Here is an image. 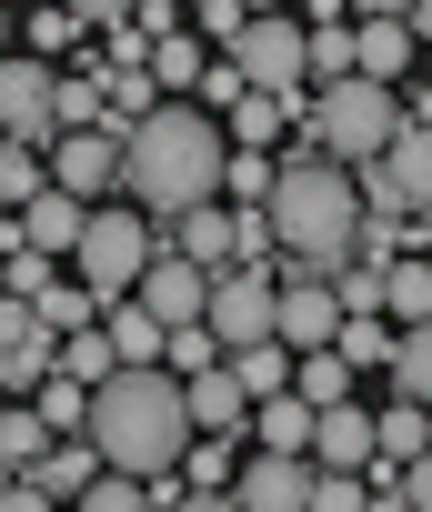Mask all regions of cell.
Returning a JSON list of instances; mask_svg holds the SVG:
<instances>
[{"label": "cell", "instance_id": "484cf974", "mask_svg": "<svg viewBox=\"0 0 432 512\" xmlns=\"http://www.w3.org/2000/svg\"><path fill=\"white\" fill-rule=\"evenodd\" d=\"M222 191H232V211H272V191H282V151H232Z\"/></svg>", "mask_w": 432, "mask_h": 512}, {"label": "cell", "instance_id": "9a60e30c", "mask_svg": "<svg viewBox=\"0 0 432 512\" xmlns=\"http://www.w3.org/2000/svg\"><path fill=\"white\" fill-rule=\"evenodd\" d=\"M342 322H352V312H342L332 282H282V342H292V352H332Z\"/></svg>", "mask_w": 432, "mask_h": 512}, {"label": "cell", "instance_id": "1f68e13d", "mask_svg": "<svg viewBox=\"0 0 432 512\" xmlns=\"http://www.w3.org/2000/svg\"><path fill=\"white\" fill-rule=\"evenodd\" d=\"M292 392L332 412V402H352V362H342V352H302V382H292Z\"/></svg>", "mask_w": 432, "mask_h": 512}, {"label": "cell", "instance_id": "7dc6e473", "mask_svg": "<svg viewBox=\"0 0 432 512\" xmlns=\"http://www.w3.org/2000/svg\"><path fill=\"white\" fill-rule=\"evenodd\" d=\"M422 61H432V41H422Z\"/></svg>", "mask_w": 432, "mask_h": 512}, {"label": "cell", "instance_id": "52a82bcc", "mask_svg": "<svg viewBox=\"0 0 432 512\" xmlns=\"http://www.w3.org/2000/svg\"><path fill=\"white\" fill-rule=\"evenodd\" d=\"M211 332H222V352L282 342V272H222L211 282Z\"/></svg>", "mask_w": 432, "mask_h": 512}, {"label": "cell", "instance_id": "ba28073f", "mask_svg": "<svg viewBox=\"0 0 432 512\" xmlns=\"http://www.w3.org/2000/svg\"><path fill=\"white\" fill-rule=\"evenodd\" d=\"M362 211H382V221L432 211V131H402V141L362 171Z\"/></svg>", "mask_w": 432, "mask_h": 512}, {"label": "cell", "instance_id": "7c38bea8", "mask_svg": "<svg viewBox=\"0 0 432 512\" xmlns=\"http://www.w3.org/2000/svg\"><path fill=\"white\" fill-rule=\"evenodd\" d=\"M91 211L101 201H81V191H41L31 211H11V241H31V251H51V262H81V231H91Z\"/></svg>", "mask_w": 432, "mask_h": 512}, {"label": "cell", "instance_id": "d6986e66", "mask_svg": "<svg viewBox=\"0 0 432 512\" xmlns=\"http://www.w3.org/2000/svg\"><path fill=\"white\" fill-rule=\"evenodd\" d=\"M101 472H111V452H101L91 432H61V442H51V462H41L31 482H41V492H61V502H81V492H91Z\"/></svg>", "mask_w": 432, "mask_h": 512}, {"label": "cell", "instance_id": "9c48e42d", "mask_svg": "<svg viewBox=\"0 0 432 512\" xmlns=\"http://www.w3.org/2000/svg\"><path fill=\"white\" fill-rule=\"evenodd\" d=\"M232 492H242V512H312V492H322V462H312V452H252Z\"/></svg>", "mask_w": 432, "mask_h": 512}, {"label": "cell", "instance_id": "ac0fdd59", "mask_svg": "<svg viewBox=\"0 0 432 512\" xmlns=\"http://www.w3.org/2000/svg\"><path fill=\"white\" fill-rule=\"evenodd\" d=\"M252 392H242V372L232 362H211V372H191V422L211 432V442H232V432H252Z\"/></svg>", "mask_w": 432, "mask_h": 512}, {"label": "cell", "instance_id": "7a4b0ae2", "mask_svg": "<svg viewBox=\"0 0 432 512\" xmlns=\"http://www.w3.org/2000/svg\"><path fill=\"white\" fill-rule=\"evenodd\" d=\"M91 442H101L111 472H131V482L181 472V452L201 442V422H191V382H181L171 362H121V372L91 392Z\"/></svg>", "mask_w": 432, "mask_h": 512}, {"label": "cell", "instance_id": "3957f363", "mask_svg": "<svg viewBox=\"0 0 432 512\" xmlns=\"http://www.w3.org/2000/svg\"><path fill=\"white\" fill-rule=\"evenodd\" d=\"M272 231H282V282H332L362 251V181L332 151H282V191H272Z\"/></svg>", "mask_w": 432, "mask_h": 512}, {"label": "cell", "instance_id": "b9f144b4", "mask_svg": "<svg viewBox=\"0 0 432 512\" xmlns=\"http://www.w3.org/2000/svg\"><path fill=\"white\" fill-rule=\"evenodd\" d=\"M402 492H412V512H432V452H422V462L402 472Z\"/></svg>", "mask_w": 432, "mask_h": 512}, {"label": "cell", "instance_id": "f546056e", "mask_svg": "<svg viewBox=\"0 0 432 512\" xmlns=\"http://www.w3.org/2000/svg\"><path fill=\"white\" fill-rule=\"evenodd\" d=\"M31 402H41V422H51V432H91V382H71V372H51V382H41Z\"/></svg>", "mask_w": 432, "mask_h": 512}, {"label": "cell", "instance_id": "ab89813d", "mask_svg": "<svg viewBox=\"0 0 432 512\" xmlns=\"http://www.w3.org/2000/svg\"><path fill=\"white\" fill-rule=\"evenodd\" d=\"M422 0H352V21H412Z\"/></svg>", "mask_w": 432, "mask_h": 512}, {"label": "cell", "instance_id": "f6af8a7d", "mask_svg": "<svg viewBox=\"0 0 432 512\" xmlns=\"http://www.w3.org/2000/svg\"><path fill=\"white\" fill-rule=\"evenodd\" d=\"M252 11H292V0H252Z\"/></svg>", "mask_w": 432, "mask_h": 512}, {"label": "cell", "instance_id": "d6a6232c", "mask_svg": "<svg viewBox=\"0 0 432 512\" xmlns=\"http://www.w3.org/2000/svg\"><path fill=\"white\" fill-rule=\"evenodd\" d=\"M71 512H161V492H151V482H131V472H101Z\"/></svg>", "mask_w": 432, "mask_h": 512}, {"label": "cell", "instance_id": "ee69618b", "mask_svg": "<svg viewBox=\"0 0 432 512\" xmlns=\"http://www.w3.org/2000/svg\"><path fill=\"white\" fill-rule=\"evenodd\" d=\"M372 512H412V492L402 482H372Z\"/></svg>", "mask_w": 432, "mask_h": 512}, {"label": "cell", "instance_id": "8fae6325", "mask_svg": "<svg viewBox=\"0 0 432 512\" xmlns=\"http://www.w3.org/2000/svg\"><path fill=\"white\" fill-rule=\"evenodd\" d=\"M61 372V332L41 322V302H11V322H0V382L11 392H41Z\"/></svg>", "mask_w": 432, "mask_h": 512}, {"label": "cell", "instance_id": "2e32d148", "mask_svg": "<svg viewBox=\"0 0 432 512\" xmlns=\"http://www.w3.org/2000/svg\"><path fill=\"white\" fill-rule=\"evenodd\" d=\"M312 462H322V472H372V462H382V412H362V402H332V412H322V442H312Z\"/></svg>", "mask_w": 432, "mask_h": 512}, {"label": "cell", "instance_id": "836d02e7", "mask_svg": "<svg viewBox=\"0 0 432 512\" xmlns=\"http://www.w3.org/2000/svg\"><path fill=\"white\" fill-rule=\"evenodd\" d=\"M392 392H402V402H432V322H412V332H402V362H392Z\"/></svg>", "mask_w": 432, "mask_h": 512}, {"label": "cell", "instance_id": "603a6c76", "mask_svg": "<svg viewBox=\"0 0 432 512\" xmlns=\"http://www.w3.org/2000/svg\"><path fill=\"white\" fill-rule=\"evenodd\" d=\"M332 352H342V362H352V372H372V362H382V372H392V362H402V322H392V312H352V322H342V342H332Z\"/></svg>", "mask_w": 432, "mask_h": 512}, {"label": "cell", "instance_id": "4fadbf2b", "mask_svg": "<svg viewBox=\"0 0 432 512\" xmlns=\"http://www.w3.org/2000/svg\"><path fill=\"white\" fill-rule=\"evenodd\" d=\"M141 302H151L171 332H181V322H211V272L191 262V251H171V241H161V262L141 272Z\"/></svg>", "mask_w": 432, "mask_h": 512}, {"label": "cell", "instance_id": "e0dca14e", "mask_svg": "<svg viewBox=\"0 0 432 512\" xmlns=\"http://www.w3.org/2000/svg\"><path fill=\"white\" fill-rule=\"evenodd\" d=\"M171 251H191V262L222 282V272H242V221H232L222 201H201V211H181V221H171Z\"/></svg>", "mask_w": 432, "mask_h": 512}, {"label": "cell", "instance_id": "5bb4252c", "mask_svg": "<svg viewBox=\"0 0 432 512\" xmlns=\"http://www.w3.org/2000/svg\"><path fill=\"white\" fill-rule=\"evenodd\" d=\"M51 181L81 191V201L121 191V131H61V141H51Z\"/></svg>", "mask_w": 432, "mask_h": 512}, {"label": "cell", "instance_id": "ffe728a7", "mask_svg": "<svg viewBox=\"0 0 432 512\" xmlns=\"http://www.w3.org/2000/svg\"><path fill=\"white\" fill-rule=\"evenodd\" d=\"M252 432H262V452H312V442H322V402H302V392H272V402L252 412Z\"/></svg>", "mask_w": 432, "mask_h": 512}, {"label": "cell", "instance_id": "5b68a950", "mask_svg": "<svg viewBox=\"0 0 432 512\" xmlns=\"http://www.w3.org/2000/svg\"><path fill=\"white\" fill-rule=\"evenodd\" d=\"M161 241H171V231H161L151 211H111V201H101V211H91V231H81V282H101L111 302H131V292H141V272L161 262Z\"/></svg>", "mask_w": 432, "mask_h": 512}, {"label": "cell", "instance_id": "e575fe53", "mask_svg": "<svg viewBox=\"0 0 432 512\" xmlns=\"http://www.w3.org/2000/svg\"><path fill=\"white\" fill-rule=\"evenodd\" d=\"M181 482H191V492H232V482H242V472H232V442H211V432H201V442L181 452Z\"/></svg>", "mask_w": 432, "mask_h": 512}, {"label": "cell", "instance_id": "d590c367", "mask_svg": "<svg viewBox=\"0 0 432 512\" xmlns=\"http://www.w3.org/2000/svg\"><path fill=\"white\" fill-rule=\"evenodd\" d=\"M191 101H211V111H222V121H232V111L252 101V71H242V61L222 51V61H211V71H201V91H191Z\"/></svg>", "mask_w": 432, "mask_h": 512}, {"label": "cell", "instance_id": "277c9868", "mask_svg": "<svg viewBox=\"0 0 432 512\" xmlns=\"http://www.w3.org/2000/svg\"><path fill=\"white\" fill-rule=\"evenodd\" d=\"M312 131H322V151L332 161H352V171H372L402 131H412V111H402V91L392 81H332V91H312Z\"/></svg>", "mask_w": 432, "mask_h": 512}, {"label": "cell", "instance_id": "74e56055", "mask_svg": "<svg viewBox=\"0 0 432 512\" xmlns=\"http://www.w3.org/2000/svg\"><path fill=\"white\" fill-rule=\"evenodd\" d=\"M71 11H81V21H91V31H121V21H131V11H141V0H71Z\"/></svg>", "mask_w": 432, "mask_h": 512}, {"label": "cell", "instance_id": "bcb514c9", "mask_svg": "<svg viewBox=\"0 0 432 512\" xmlns=\"http://www.w3.org/2000/svg\"><path fill=\"white\" fill-rule=\"evenodd\" d=\"M21 11H41V0H21Z\"/></svg>", "mask_w": 432, "mask_h": 512}, {"label": "cell", "instance_id": "60d3db41", "mask_svg": "<svg viewBox=\"0 0 432 512\" xmlns=\"http://www.w3.org/2000/svg\"><path fill=\"white\" fill-rule=\"evenodd\" d=\"M171 512H242V492H181Z\"/></svg>", "mask_w": 432, "mask_h": 512}, {"label": "cell", "instance_id": "4316f807", "mask_svg": "<svg viewBox=\"0 0 432 512\" xmlns=\"http://www.w3.org/2000/svg\"><path fill=\"white\" fill-rule=\"evenodd\" d=\"M51 191V161H41V141H11V151H0V201H11V211H31Z\"/></svg>", "mask_w": 432, "mask_h": 512}, {"label": "cell", "instance_id": "30bf717a", "mask_svg": "<svg viewBox=\"0 0 432 512\" xmlns=\"http://www.w3.org/2000/svg\"><path fill=\"white\" fill-rule=\"evenodd\" d=\"M61 81H51V61L41 51H11V71H0V121H11V141H51L61 121Z\"/></svg>", "mask_w": 432, "mask_h": 512}, {"label": "cell", "instance_id": "44dd1931", "mask_svg": "<svg viewBox=\"0 0 432 512\" xmlns=\"http://www.w3.org/2000/svg\"><path fill=\"white\" fill-rule=\"evenodd\" d=\"M412 61H422V31H412V21H362V81H392V91H402Z\"/></svg>", "mask_w": 432, "mask_h": 512}, {"label": "cell", "instance_id": "4dcf8cb0", "mask_svg": "<svg viewBox=\"0 0 432 512\" xmlns=\"http://www.w3.org/2000/svg\"><path fill=\"white\" fill-rule=\"evenodd\" d=\"M262 11H252V0H191V31L201 41H222V51H242V31H252Z\"/></svg>", "mask_w": 432, "mask_h": 512}, {"label": "cell", "instance_id": "6da1fadb", "mask_svg": "<svg viewBox=\"0 0 432 512\" xmlns=\"http://www.w3.org/2000/svg\"><path fill=\"white\" fill-rule=\"evenodd\" d=\"M222 171H232V131L211 121V111H191V101H161V111L121 141V191H131V211H151L161 231H171L181 211H201V201H222Z\"/></svg>", "mask_w": 432, "mask_h": 512}, {"label": "cell", "instance_id": "f35d334b", "mask_svg": "<svg viewBox=\"0 0 432 512\" xmlns=\"http://www.w3.org/2000/svg\"><path fill=\"white\" fill-rule=\"evenodd\" d=\"M61 492H41V482H11V492H0V512H51Z\"/></svg>", "mask_w": 432, "mask_h": 512}, {"label": "cell", "instance_id": "f1b7e54d", "mask_svg": "<svg viewBox=\"0 0 432 512\" xmlns=\"http://www.w3.org/2000/svg\"><path fill=\"white\" fill-rule=\"evenodd\" d=\"M151 71H161V91H201V71H211V51H201V31H171V41L151 51Z\"/></svg>", "mask_w": 432, "mask_h": 512}, {"label": "cell", "instance_id": "7402d4cb", "mask_svg": "<svg viewBox=\"0 0 432 512\" xmlns=\"http://www.w3.org/2000/svg\"><path fill=\"white\" fill-rule=\"evenodd\" d=\"M111 342H121V362H171V322L131 292V302H111V322H101Z\"/></svg>", "mask_w": 432, "mask_h": 512}, {"label": "cell", "instance_id": "8992f818", "mask_svg": "<svg viewBox=\"0 0 432 512\" xmlns=\"http://www.w3.org/2000/svg\"><path fill=\"white\" fill-rule=\"evenodd\" d=\"M242 71H252V91H312V21H292V11H262L252 31H242V51H232Z\"/></svg>", "mask_w": 432, "mask_h": 512}, {"label": "cell", "instance_id": "d4e9b609", "mask_svg": "<svg viewBox=\"0 0 432 512\" xmlns=\"http://www.w3.org/2000/svg\"><path fill=\"white\" fill-rule=\"evenodd\" d=\"M81 11H71V0H41V11H21V51H41V61H61V51H81Z\"/></svg>", "mask_w": 432, "mask_h": 512}, {"label": "cell", "instance_id": "cb8c5ba5", "mask_svg": "<svg viewBox=\"0 0 432 512\" xmlns=\"http://www.w3.org/2000/svg\"><path fill=\"white\" fill-rule=\"evenodd\" d=\"M232 372H242V392H252V402H272V392H292V382H302V352H292V342H252V352H232Z\"/></svg>", "mask_w": 432, "mask_h": 512}, {"label": "cell", "instance_id": "8d00e7d4", "mask_svg": "<svg viewBox=\"0 0 432 512\" xmlns=\"http://www.w3.org/2000/svg\"><path fill=\"white\" fill-rule=\"evenodd\" d=\"M312 512H372V472H322Z\"/></svg>", "mask_w": 432, "mask_h": 512}, {"label": "cell", "instance_id": "83f0119b", "mask_svg": "<svg viewBox=\"0 0 432 512\" xmlns=\"http://www.w3.org/2000/svg\"><path fill=\"white\" fill-rule=\"evenodd\" d=\"M332 292H342V312H392V262H362L352 251V262L332 272Z\"/></svg>", "mask_w": 432, "mask_h": 512}, {"label": "cell", "instance_id": "7bdbcfd3", "mask_svg": "<svg viewBox=\"0 0 432 512\" xmlns=\"http://www.w3.org/2000/svg\"><path fill=\"white\" fill-rule=\"evenodd\" d=\"M402 111H412V131H432V81H412V91H402Z\"/></svg>", "mask_w": 432, "mask_h": 512}]
</instances>
